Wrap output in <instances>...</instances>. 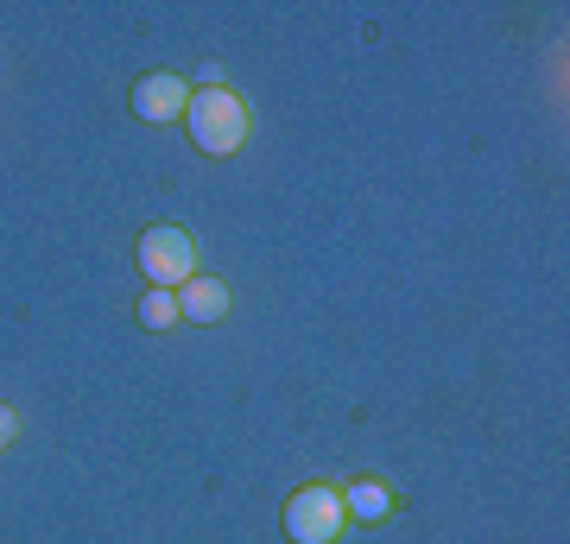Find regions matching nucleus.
I'll return each mask as SVG.
<instances>
[{
  "mask_svg": "<svg viewBox=\"0 0 570 544\" xmlns=\"http://www.w3.org/2000/svg\"><path fill=\"white\" fill-rule=\"evenodd\" d=\"M13 437H20V412H13V405H0V449L13 444Z\"/></svg>",
  "mask_w": 570,
  "mask_h": 544,
  "instance_id": "obj_8",
  "label": "nucleus"
},
{
  "mask_svg": "<svg viewBox=\"0 0 570 544\" xmlns=\"http://www.w3.org/2000/svg\"><path fill=\"white\" fill-rule=\"evenodd\" d=\"M336 494H343V513L355 525H381V520H393V506H400L393 482H381V475H355V482L336 487Z\"/></svg>",
  "mask_w": 570,
  "mask_h": 544,
  "instance_id": "obj_5",
  "label": "nucleus"
},
{
  "mask_svg": "<svg viewBox=\"0 0 570 544\" xmlns=\"http://www.w3.org/2000/svg\"><path fill=\"white\" fill-rule=\"evenodd\" d=\"M279 525H285V538H292V544H336V538H343V525H348L343 494H336L330 482L292 487V494H285Z\"/></svg>",
  "mask_w": 570,
  "mask_h": 544,
  "instance_id": "obj_2",
  "label": "nucleus"
},
{
  "mask_svg": "<svg viewBox=\"0 0 570 544\" xmlns=\"http://www.w3.org/2000/svg\"><path fill=\"white\" fill-rule=\"evenodd\" d=\"M140 273H146V285H159V291H171V285H184V279H197V241L184 235L178 222H153L140 235Z\"/></svg>",
  "mask_w": 570,
  "mask_h": 544,
  "instance_id": "obj_3",
  "label": "nucleus"
},
{
  "mask_svg": "<svg viewBox=\"0 0 570 544\" xmlns=\"http://www.w3.org/2000/svg\"><path fill=\"white\" fill-rule=\"evenodd\" d=\"M184 127H190V146H197L204 159H228V152H242L254 121H247V101L235 96V89H190Z\"/></svg>",
  "mask_w": 570,
  "mask_h": 544,
  "instance_id": "obj_1",
  "label": "nucleus"
},
{
  "mask_svg": "<svg viewBox=\"0 0 570 544\" xmlns=\"http://www.w3.org/2000/svg\"><path fill=\"white\" fill-rule=\"evenodd\" d=\"M171 298H178V317H184V323H223V317H228V285L216 279V273L184 279Z\"/></svg>",
  "mask_w": 570,
  "mask_h": 544,
  "instance_id": "obj_6",
  "label": "nucleus"
},
{
  "mask_svg": "<svg viewBox=\"0 0 570 544\" xmlns=\"http://www.w3.org/2000/svg\"><path fill=\"white\" fill-rule=\"evenodd\" d=\"M140 323H146V329H171V323H178V298H171V291H159V285H146Z\"/></svg>",
  "mask_w": 570,
  "mask_h": 544,
  "instance_id": "obj_7",
  "label": "nucleus"
},
{
  "mask_svg": "<svg viewBox=\"0 0 570 544\" xmlns=\"http://www.w3.org/2000/svg\"><path fill=\"white\" fill-rule=\"evenodd\" d=\"M127 101H134V115H140V121H153V127L178 121L184 108H190V82L171 77V70H153V77L134 82V96H127Z\"/></svg>",
  "mask_w": 570,
  "mask_h": 544,
  "instance_id": "obj_4",
  "label": "nucleus"
}]
</instances>
